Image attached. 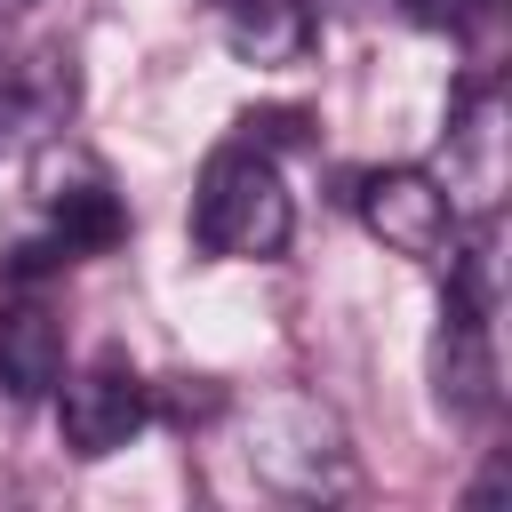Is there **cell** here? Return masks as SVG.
<instances>
[{
	"instance_id": "6da1fadb",
	"label": "cell",
	"mask_w": 512,
	"mask_h": 512,
	"mask_svg": "<svg viewBox=\"0 0 512 512\" xmlns=\"http://www.w3.org/2000/svg\"><path fill=\"white\" fill-rule=\"evenodd\" d=\"M288 232H296V208H288L272 152L256 136L216 144L200 160V184H192V248L216 264H264L288 248Z\"/></svg>"
},
{
	"instance_id": "7a4b0ae2",
	"label": "cell",
	"mask_w": 512,
	"mask_h": 512,
	"mask_svg": "<svg viewBox=\"0 0 512 512\" xmlns=\"http://www.w3.org/2000/svg\"><path fill=\"white\" fill-rule=\"evenodd\" d=\"M240 456L248 472L272 488V496H296V504H328L352 488V448H344V424L312 400V392H272L240 416Z\"/></svg>"
},
{
	"instance_id": "3957f363",
	"label": "cell",
	"mask_w": 512,
	"mask_h": 512,
	"mask_svg": "<svg viewBox=\"0 0 512 512\" xmlns=\"http://www.w3.org/2000/svg\"><path fill=\"white\" fill-rule=\"evenodd\" d=\"M352 216L392 248V256H416V264H440L448 240L464 232V208L448 200V184L432 168H368L352 184Z\"/></svg>"
},
{
	"instance_id": "277c9868",
	"label": "cell",
	"mask_w": 512,
	"mask_h": 512,
	"mask_svg": "<svg viewBox=\"0 0 512 512\" xmlns=\"http://www.w3.org/2000/svg\"><path fill=\"white\" fill-rule=\"evenodd\" d=\"M144 424H152V384H144L120 352H96L88 368L56 376V432H64L72 456L96 464V456L128 448Z\"/></svg>"
},
{
	"instance_id": "5b68a950",
	"label": "cell",
	"mask_w": 512,
	"mask_h": 512,
	"mask_svg": "<svg viewBox=\"0 0 512 512\" xmlns=\"http://www.w3.org/2000/svg\"><path fill=\"white\" fill-rule=\"evenodd\" d=\"M56 376H64V320L40 296V280H8V296H0V392L48 400Z\"/></svg>"
},
{
	"instance_id": "8992f818",
	"label": "cell",
	"mask_w": 512,
	"mask_h": 512,
	"mask_svg": "<svg viewBox=\"0 0 512 512\" xmlns=\"http://www.w3.org/2000/svg\"><path fill=\"white\" fill-rule=\"evenodd\" d=\"M448 200L472 208V216H496V192H504V104L496 88H472L464 112L448 120Z\"/></svg>"
},
{
	"instance_id": "52a82bcc",
	"label": "cell",
	"mask_w": 512,
	"mask_h": 512,
	"mask_svg": "<svg viewBox=\"0 0 512 512\" xmlns=\"http://www.w3.org/2000/svg\"><path fill=\"white\" fill-rule=\"evenodd\" d=\"M32 184H40L48 240H56L64 256H104V248H120V232H128V208H120V192H112V176H104L96 160H80V184H56L48 168H40Z\"/></svg>"
},
{
	"instance_id": "ba28073f",
	"label": "cell",
	"mask_w": 512,
	"mask_h": 512,
	"mask_svg": "<svg viewBox=\"0 0 512 512\" xmlns=\"http://www.w3.org/2000/svg\"><path fill=\"white\" fill-rule=\"evenodd\" d=\"M216 24H224V48L240 64H264V72L304 64L312 40H320V24H312L304 0H216Z\"/></svg>"
},
{
	"instance_id": "9c48e42d",
	"label": "cell",
	"mask_w": 512,
	"mask_h": 512,
	"mask_svg": "<svg viewBox=\"0 0 512 512\" xmlns=\"http://www.w3.org/2000/svg\"><path fill=\"white\" fill-rule=\"evenodd\" d=\"M72 112V56L64 48H32L0 64V144L32 136V128H64Z\"/></svg>"
},
{
	"instance_id": "30bf717a",
	"label": "cell",
	"mask_w": 512,
	"mask_h": 512,
	"mask_svg": "<svg viewBox=\"0 0 512 512\" xmlns=\"http://www.w3.org/2000/svg\"><path fill=\"white\" fill-rule=\"evenodd\" d=\"M16 8H32V0H0V16H16Z\"/></svg>"
}]
</instances>
